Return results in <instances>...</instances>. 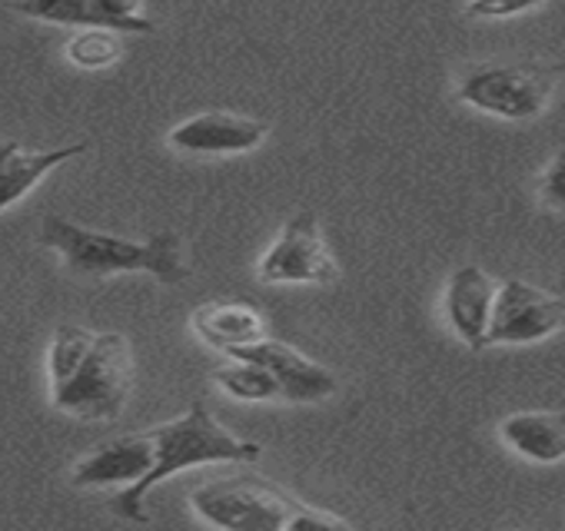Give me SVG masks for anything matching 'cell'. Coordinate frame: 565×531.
<instances>
[{
    "label": "cell",
    "instance_id": "cell-14",
    "mask_svg": "<svg viewBox=\"0 0 565 531\" xmlns=\"http://www.w3.org/2000/svg\"><path fill=\"white\" fill-rule=\"evenodd\" d=\"M87 143H71L57 150H31L18 140L0 137V213L21 203L51 170L81 156Z\"/></svg>",
    "mask_w": 565,
    "mask_h": 531
},
{
    "label": "cell",
    "instance_id": "cell-3",
    "mask_svg": "<svg viewBox=\"0 0 565 531\" xmlns=\"http://www.w3.org/2000/svg\"><path fill=\"white\" fill-rule=\"evenodd\" d=\"M190 508L213 528L226 531H303V528H350L347 518L320 511L273 481L230 475L203 481L190 491Z\"/></svg>",
    "mask_w": 565,
    "mask_h": 531
},
{
    "label": "cell",
    "instance_id": "cell-12",
    "mask_svg": "<svg viewBox=\"0 0 565 531\" xmlns=\"http://www.w3.org/2000/svg\"><path fill=\"white\" fill-rule=\"evenodd\" d=\"M495 293H499V283L482 270V266H459L446 283L443 306H446L449 329L472 353L486 349V333H489Z\"/></svg>",
    "mask_w": 565,
    "mask_h": 531
},
{
    "label": "cell",
    "instance_id": "cell-8",
    "mask_svg": "<svg viewBox=\"0 0 565 531\" xmlns=\"http://www.w3.org/2000/svg\"><path fill=\"white\" fill-rule=\"evenodd\" d=\"M11 11L57 28H104L114 34H153L143 0H14Z\"/></svg>",
    "mask_w": 565,
    "mask_h": 531
},
{
    "label": "cell",
    "instance_id": "cell-9",
    "mask_svg": "<svg viewBox=\"0 0 565 531\" xmlns=\"http://www.w3.org/2000/svg\"><path fill=\"white\" fill-rule=\"evenodd\" d=\"M226 356H243V359H253L263 369H269L273 379L279 382V399L310 405V402H323L337 392V376L323 362L303 356L300 349L279 343V339H269V336L253 346L233 349Z\"/></svg>",
    "mask_w": 565,
    "mask_h": 531
},
{
    "label": "cell",
    "instance_id": "cell-19",
    "mask_svg": "<svg viewBox=\"0 0 565 531\" xmlns=\"http://www.w3.org/2000/svg\"><path fill=\"white\" fill-rule=\"evenodd\" d=\"M542 4L545 0H469L466 18H472V21H509V18L529 14Z\"/></svg>",
    "mask_w": 565,
    "mask_h": 531
},
{
    "label": "cell",
    "instance_id": "cell-11",
    "mask_svg": "<svg viewBox=\"0 0 565 531\" xmlns=\"http://www.w3.org/2000/svg\"><path fill=\"white\" fill-rule=\"evenodd\" d=\"M153 468V442L150 432H127L90 448L71 472L74 488H107V485H134Z\"/></svg>",
    "mask_w": 565,
    "mask_h": 531
},
{
    "label": "cell",
    "instance_id": "cell-5",
    "mask_svg": "<svg viewBox=\"0 0 565 531\" xmlns=\"http://www.w3.org/2000/svg\"><path fill=\"white\" fill-rule=\"evenodd\" d=\"M555 77L558 71L542 64H476L462 74L456 100L479 113L522 123L545 113L555 94Z\"/></svg>",
    "mask_w": 565,
    "mask_h": 531
},
{
    "label": "cell",
    "instance_id": "cell-13",
    "mask_svg": "<svg viewBox=\"0 0 565 531\" xmlns=\"http://www.w3.org/2000/svg\"><path fill=\"white\" fill-rule=\"evenodd\" d=\"M193 336L220 353H233L243 346H253L269 336L266 313L249 300H213L190 313Z\"/></svg>",
    "mask_w": 565,
    "mask_h": 531
},
{
    "label": "cell",
    "instance_id": "cell-2",
    "mask_svg": "<svg viewBox=\"0 0 565 531\" xmlns=\"http://www.w3.org/2000/svg\"><path fill=\"white\" fill-rule=\"evenodd\" d=\"M150 442H153V468L140 481L124 485V491L114 498V511L137 524L150 521L143 511V498L150 495V488H157L170 475H177L183 468L223 465V462L253 465V462H259V452H263L259 442L239 438L226 425H220L203 399H196L183 415L150 429Z\"/></svg>",
    "mask_w": 565,
    "mask_h": 531
},
{
    "label": "cell",
    "instance_id": "cell-4",
    "mask_svg": "<svg viewBox=\"0 0 565 531\" xmlns=\"http://www.w3.org/2000/svg\"><path fill=\"white\" fill-rule=\"evenodd\" d=\"M137 382L134 346L124 333H94L81 366L51 386V405L81 422H114L130 402Z\"/></svg>",
    "mask_w": 565,
    "mask_h": 531
},
{
    "label": "cell",
    "instance_id": "cell-17",
    "mask_svg": "<svg viewBox=\"0 0 565 531\" xmlns=\"http://www.w3.org/2000/svg\"><path fill=\"white\" fill-rule=\"evenodd\" d=\"M67 61L81 71H104V67H114L120 61V41L114 31H104V28H84L77 31L67 47H64Z\"/></svg>",
    "mask_w": 565,
    "mask_h": 531
},
{
    "label": "cell",
    "instance_id": "cell-18",
    "mask_svg": "<svg viewBox=\"0 0 565 531\" xmlns=\"http://www.w3.org/2000/svg\"><path fill=\"white\" fill-rule=\"evenodd\" d=\"M90 343H94V333L84 329V326H61L54 333L51 349H47V379H51V386L64 382L81 366Z\"/></svg>",
    "mask_w": 565,
    "mask_h": 531
},
{
    "label": "cell",
    "instance_id": "cell-1",
    "mask_svg": "<svg viewBox=\"0 0 565 531\" xmlns=\"http://www.w3.org/2000/svg\"><path fill=\"white\" fill-rule=\"evenodd\" d=\"M41 242L61 252L64 266L77 277L147 273L163 286H180L190 280V266L183 262V242L170 229L153 232L147 239H127L74 223L67 216H47L41 223Z\"/></svg>",
    "mask_w": 565,
    "mask_h": 531
},
{
    "label": "cell",
    "instance_id": "cell-6",
    "mask_svg": "<svg viewBox=\"0 0 565 531\" xmlns=\"http://www.w3.org/2000/svg\"><path fill=\"white\" fill-rule=\"evenodd\" d=\"M256 277L266 286H330L340 280V262L313 209H300L282 223L256 266Z\"/></svg>",
    "mask_w": 565,
    "mask_h": 531
},
{
    "label": "cell",
    "instance_id": "cell-10",
    "mask_svg": "<svg viewBox=\"0 0 565 531\" xmlns=\"http://www.w3.org/2000/svg\"><path fill=\"white\" fill-rule=\"evenodd\" d=\"M269 127L263 120L230 113V110H206L183 123H177L167 133V143L180 153H200V156H236L249 153L266 140Z\"/></svg>",
    "mask_w": 565,
    "mask_h": 531
},
{
    "label": "cell",
    "instance_id": "cell-15",
    "mask_svg": "<svg viewBox=\"0 0 565 531\" xmlns=\"http://www.w3.org/2000/svg\"><path fill=\"white\" fill-rule=\"evenodd\" d=\"M499 438L505 442V448H512L515 455L535 465H558L565 462V412H548V409L515 412L502 419Z\"/></svg>",
    "mask_w": 565,
    "mask_h": 531
},
{
    "label": "cell",
    "instance_id": "cell-16",
    "mask_svg": "<svg viewBox=\"0 0 565 531\" xmlns=\"http://www.w3.org/2000/svg\"><path fill=\"white\" fill-rule=\"evenodd\" d=\"M213 382H216V389H223L226 395L243 399V402L279 399V382L273 379V372L243 356H230L226 362H220L213 369Z\"/></svg>",
    "mask_w": 565,
    "mask_h": 531
},
{
    "label": "cell",
    "instance_id": "cell-20",
    "mask_svg": "<svg viewBox=\"0 0 565 531\" xmlns=\"http://www.w3.org/2000/svg\"><path fill=\"white\" fill-rule=\"evenodd\" d=\"M539 196H542V206L565 216V147L552 156L545 176H542V186H539Z\"/></svg>",
    "mask_w": 565,
    "mask_h": 531
},
{
    "label": "cell",
    "instance_id": "cell-7",
    "mask_svg": "<svg viewBox=\"0 0 565 531\" xmlns=\"http://www.w3.org/2000/svg\"><path fill=\"white\" fill-rule=\"evenodd\" d=\"M565 326V300L525 280L499 283L486 346H532Z\"/></svg>",
    "mask_w": 565,
    "mask_h": 531
}]
</instances>
